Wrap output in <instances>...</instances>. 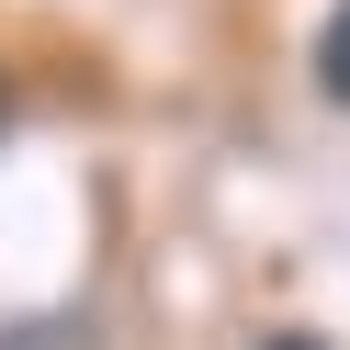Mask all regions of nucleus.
Returning <instances> with one entry per match:
<instances>
[{"mask_svg": "<svg viewBox=\"0 0 350 350\" xmlns=\"http://www.w3.org/2000/svg\"><path fill=\"white\" fill-rule=\"evenodd\" d=\"M271 350H327V339H271Z\"/></svg>", "mask_w": 350, "mask_h": 350, "instance_id": "f03ea898", "label": "nucleus"}, {"mask_svg": "<svg viewBox=\"0 0 350 350\" xmlns=\"http://www.w3.org/2000/svg\"><path fill=\"white\" fill-rule=\"evenodd\" d=\"M0 124H12V79H0Z\"/></svg>", "mask_w": 350, "mask_h": 350, "instance_id": "7ed1b4c3", "label": "nucleus"}, {"mask_svg": "<svg viewBox=\"0 0 350 350\" xmlns=\"http://www.w3.org/2000/svg\"><path fill=\"white\" fill-rule=\"evenodd\" d=\"M317 91H327V102H350V0L327 12V34H317Z\"/></svg>", "mask_w": 350, "mask_h": 350, "instance_id": "f257e3e1", "label": "nucleus"}]
</instances>
